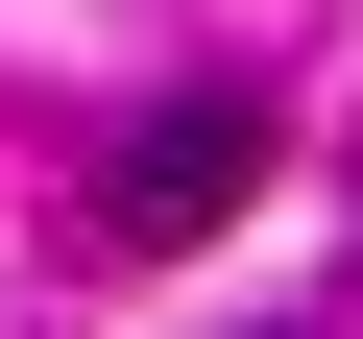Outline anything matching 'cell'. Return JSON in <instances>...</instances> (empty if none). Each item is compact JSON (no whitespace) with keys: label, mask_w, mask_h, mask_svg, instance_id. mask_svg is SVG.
Masks as SVG:
<instances>
[{"label":"cell","mask_w":363,"mask_h":339,"mask_svg":"<svg viewBox=\"0 0 363 339\" xmlns=\"http://www.w3.org/2000/svg\"><path fill=\"white\" fill-rule=\"evenodd\" d=\"M267 339H315V315H267Z\"/></svg>","instance_id":"obj_2"},{"label":"cell","mask_w":363,"mask_h":339,"mask_svg":"<svg viewBox=\"0 0 363 339\" xmlns=\"http://www.w3.org/2000/svg\"><path fill=\"white\" fill-rule=\"evenodd\" d=\"M267 194V97L242 73H194V97H145L121 145H97V194H73V267H169V243H218Z\"/></svg>","instance_id":"obj_1"}]
</instances>
